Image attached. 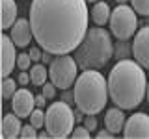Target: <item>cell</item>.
Wrapping results in <instances>:
<instances>
[{
	"label": "cell",
	"instance_id": "cell-1",
	"mask_svg": "<svg viewBox=\"0 0 149 139\" xmlns=\"http://www.w3.org/2000/svg\"><path fill=\"white\" fill-rule=\"evenodd\" d=\"M30 24L43 50L54 56L71 54L90 30L88 0H32Z\"/></svg>",
	"mask_w": 149,
	"mask_h": 139
},
{
	"label": "cell",
	"instance_id": "cell-2",
	"mask_svg": "<svg viewBox=\"0 0 149 139\" xmlns=\"http://www.w3.org/2000/svg\"><path fill=\"white\" fill-rule=\"evenodd\" d=\"M110 100L123 109H134L147 95V76L136 59H119L108 74Z\"/></svg>",
	"mask_w": 149,
	"mask_h": 139
},
{
	"label": "cell",
	"instance_id": "cell-3",
	"mask_svg": "<svg viewBox=\"0 0 149 139\" xmlns=\"http://www.w3.org/2000/svg\"><path fill=\"white\" fill-rule=\"evenodd\" d=\"M74 106L86 115H97L110 98L108 80L97 69H84L74 82Z\"/></svg>",
	"mask_w": 149,
	"mask_h": 139
},
{
	"label": "cell",
	"instance_id": "cell-4",
	"mask_svg": "<svg viewBox=\"0 0 149 139\" xmlns=\"http://www.w3.org/2000/svg\"><path fill=\"white\" fill-rule=\"evenodd\" d=\"M74 58L82 69L104 67L114 58V43H112L110 32L102 26L90 28L82 43L74 50Z\"/></svg>",
	"mask_w": 149,
	"mask_h": 139
},
{
	"label": "cell",
	"instance_id": "cell-5",
	"mask_svg": "<svg viewBox=\"0 0 149 139\" xmlns=\"http://www.w3.org/2000/svg\"><path fill=\"white\" fill-rule=\"evenodd\" d=\"M74 111L71 104L65 100H58L47 108V119H45V130L54 139H63L73 136L74 130Z\"/></svg>",
	"mask_w": 149,
	"mask_h": 139
},
{
	"label": "cell",
	"instance_id": "cell-6",
	"mask_svg": "<svg viewBox=\"0 0 149 139\" xmlns=\"http://www.w3.org/2000/svg\"><path fill=\"white\" fill-rule=\"evenodd\" d=\"M78 61L77 58L69 54L56 56L52 61L49 63V80L54 83L58 89H69L71 85H74L78 78Z\"/></svg>",
	"mask_w": 149,
	"mask_h": 139
},
{
	"label": "cell",
	"instance_id": "cell-7",
	"mask_svg": "<svg viewBox=\"0 0 149 139\" xmlns=\"http://www.w3.org/2000/svg\"><path fill=\"white\" fill-rule=\"evenodd\" d=\"M138 13L134 11L132 6L127 4H118L112 9L110 15V32L116 39H123L127 41L130 37L136 35L138 30Z\"/></svg>",
	"mask_w": 149,
	"mask_h": 139
},
{
	"label": "cell",
	"instance_id": "cell-8",
	"mask_svg": "<svg viewBox=\"0 0 149 139\" xmlns=\"http://www.w3.org/2000/svg\"><path fill=\"white\" fill-rule=\"evenodd\" d=\"M123 136L127 139H149V115L132 113L125 122Z\"/></svg>",
	"mask_w": 149,
	"mask_h": 139
},
{
	"label": "cell",
	"instance_id": "cell-9",
	"mask_svg": "<svg viewBox=\"0 0 149 139\" xmlns=\"http://www.w3.org/2000/svg\"><path fill=\"white\" fill-rule=\"evenodd\" d=\"M132 56L143 69H149V24L140 28L132 41Z\"/></svg>",
	"mask_w": 149,
	"mask_h": 139
},
{
	"label": "cell",
	"instance_id": "cell-10",
	"mask_svg": "<svg viewBox=\"0 0 149 139\" xmlns=\"http://www.w3.org/2000/svg\"><path fill=\"white\" fill-rule=\"evenodd\" d=\"M11 109L15 111L21 119L30 117L32 111L36 109V95L30 93L24 85H22L21 89H17V93L11 98Z\"/></svg>",
	"mask_w": 149,
	"mask_h": 139
},
{
	"label": "cell",
	"instance_id": "cell-11",
	"mask_svg": "<svg viewBox=\"0 0 149 139\" xmlns=\"http://www.w3.org/2000/svg\"><path fill=\"white\" fill-rule=\"evenodd\" d=\"M9 35H11L13 43L17 45V48H24L30 45V41L34 39V32H32L30 19H17L15 24L9 28Z\"/></svg>",
	"mask_w": 149,
	"mask_h": 139
},
{
	"label": "cell",
	"instance_id": "cell-12",
	"mask_svg": "<svg viewBox=\"0 0 149 139\" xmlns=\"http://www.w3.org/2000/svg\"><path fill=\"white\" fill-rule=\"evenodd\" d=\"M0 39H2V76L6 78V76H9V74L13 72V69H15L19 54L15 52V46L17 45L13 43L11 35L4 34Z\"/></svg>",
	"mask_w": 149,
	"mask_h": 139
},
{
	"label": "cell",
	"instance_id": "cell-13",
	"mask_svg": "<svg viewBox=\"0 0 149 139\" xmlns=\"http://www.w3.org/2000/svg\"><path fill=\"white\" fill-rule=\"evenodd\" d=\"M21 130H22V124H21V117L13 111V113H6L2 119V130H0V136L4 139H15V137H21Z\"/></svg>",
	"mask_w": 149,
	"mask_h": 139
},
{
	"label": "cell",
	"instance_id": "cell-14",
	"mask_svg": "<svg viewBox=\"0 0 149 139\" xmlns=\"http://www.w3.org/2000/svg\"><path fill=\"white\" fill-rule=\"evenodd\" d=\"M125 122H127V119H125L123 108H119V106H116V108H110V109L104 113V126L108 128L112 133L123 132Z\"/></svg>",
	"mask_w": 149,
	"mask_h": 139
},
{
	"label": "cell",
	"instance_id": "cell-15",
	"mask_svg": "<svg viewBox=\"0 0 149 139\" xmlns=\"http://www.w3.org/2000/svg\"><path fill=\"white\" fill-rule=\"evenodd\" d=\"M110 15H112V9L110 6L104 2V0H97L91 8V21L95 22L97 26H104L106 22H110Z\"/></svg>",
	"mask_w": 149,
	"mask_h": 139
},
{
	"label": "cell",
	"instance_id": "cell-16",
	"mask_svg": "<svg viewBox=\"0 0 149 139\" xmlns=\"http://www.w3.org/2000/svg\"><path fill=\"white\" fill-rule=\"evenodd\" d=\"M17 4L15 0H2V28L9 30L17 21Z\"/></svg>",
	"mask_w": 149,
	"mask_h": 139
},
{
	"label": "cell",
	"instance_id": "cell-17",
	"mask_svg": "<svg viewBox=\"0 0 149 139\" xmlns=\"http://www.w3.org/2000/svg\"><path fill=\"white\" fill-rule=\"evenodd\" d=\"M30 78H32V83L34 85H43V83L47 82V78H49V69L43 65V61H37L30 67Z\"/></svg>",
	"mask_w": 149,
	"mask_h": 139
},
{
	"label": "cell",
	"instance_id": "cell-18",
	"mask_svg": "<svg viewBox=\"0 0 149 139\" xmlns=\"http://www.w3.org/2000/svg\"><path fill=\"white\" fill-rule=\"evenodd\" d=\"M132 54V46H129L127 41H123V39H119L118 43L114 45V58L118 59H127L129 56Z\"/></svg>",
	"mask_w": 149,
	"mask_h": 139
},
{
	"label": "cell",
	"instance_id": "cell-19",
	"mask_svg": "<svg viewBox=\"0 0 149 139\" xmlns=\"http://www.w3.org/2000/svg\"><path fill=\"white\" fill-rule=\"evenodd\" d=\"M17 85H19V82L15 78H9V76L4 78V82H2V96L4 98H13V95L17 93Z\"/></svg>",
	"mask_w": 149,
	"mask_h": 139
},
{
	"label": "cell",
	"instance_id": "cell-20",
	"mask_svg": "<svg viewBox=\"0 0 149 139\" xmlns=\"http://www.w3.org/2000/svg\"><path fill=\"white\" fill-rule=\"evenodd\" d=\"M45 119H47V111H43V108H36L30 115V122L36 128H43L45 126Z\"/></svg>",
	"mask_w": 149,
	"mask_h": 139
},
{
	"label": "cell",
	"instance_id": "cell-21",
	"mask_svg": "<svg viewBox=\"0 0 149 139\" xmlns=\"http://www.w3.org/2000/svg\"><path fill=\"white\" fill-rule=\"evenodd\" d=\"M130 6L134 8V11L138 15H143V17L149 15V0H130Z\"/></svg>",
	"mask_w": 149,
	"mask_h": 139
},
{
	"label": "cell",
	"instance_id": "cell-22",
	"mask_svg": "<svg viewBox=\"0 0 149 139\" xmlns=\"http://www.w3.org/2000/svg\"><path fill=\"white\" fill-rule=\"evenodd\" d=\"M32 63H34V59H32L30 52H21L17 58V67L21 69V71H28V69L32 67Z\"/></svg>",
	"mask_w": 149,
	"mask_h": 139
},
{
	"label": "cell",
	"instance_id": "cell-23",
	"mask_svg": "<svg viewBox=\"0 0 149 139\" xmlns=\"http://www.w3.org/2000/svg\"><path fill=\"white\" fill-rule=\"evenodd\" d=\"M21 137L22 139H36V137H39V133H37V128L34 126V124H24L21 130Z\"/></svg>",
	"mask_w": 149,
	"mask_h": 139
},
{
	"label": "cell",
	"instance_id": "cell-24",
	"mask_svg": "<svg viewBox=\"0 0 149 139\" xmlns=\"http://www.w3.org/2000/svg\"><path fill=\"white\" fill-rule=\"evenodd\" d=\"M90 136H91V130L84 126V122L78 124V126H74V130H73V137L74 139H90Z\"/></svg>",
	"mask_w": 149,
	"mask_h": 139
},
{
	"label": "cell",
	"instance_id": "cell-25",
	"mask_svg": "<svg viewBox=\"0 0 149 139\" xmlns=\"http://www.w3.org/2000/svg\"><path fill=\"white\" fill-rule=\"evenodd\" d=\"M56 89H58V87H56L52 82H45L43 85H41V93H43L47 98H54V96H56Z\"/></svg>",
	"mask_w": 149,
	"mask_h": 139
},
{
	"label": "cell",
	"instance_id": "cell-26",
	"mask_svg": "<svg viewBox=\"0 0 149 139\" xmlns=\"http://www.w3.org/2000/svg\"><path fill=\"white\" fill-rule=\"evenodd\" d=\"M30 56H32V59H34V63L41 61V56H43V48H41L39 45H37V46H30Z\"/></svg>",
	"mask_w": 149,
	"mask_h": 139
},
{
	"label": "cell",
	"instance_id": "cell-27",
	"mask_svg": "<svg viewBox=\"0 0 149 139\" xmlns=\"http://www.w3.org/2000/svg\"><path fill=\"white\" fill-rule=\"evenodd\" d=\"M97 124H99V122H97L95 115H86V119H84V126H86V128H90L93 132V130H97Z\"/></svg>",
	"mask_w": 149,
	"mask_h": 139
},
{
	"label": "cell",
	"instance_id": "cell-28",
	"mask_svg": "<svg viewBox=\"0 0 149 139\" xmlns=\"http://www.w3.org/2000/svg\"><path fill=\"white\" fill-rule=\"evenodd\" d=\"M17 82H19V85H28V83L32 82V78H30V74L26 71H21L19 76H17Z\"/></svg>",
	"mask_w": 149,
	"mask_h": 139
},
{
	"label": "cell",
	"instance_id": "cell-29",
	"mask_svg": "<svg viewBox=\"0 0 149 139\" xmlns=\"http://www.w3.org/2000/svg\"><path fill=\"white\" fill-rule=\"evenodd\" d=\"M47 96L43 95V93H39V95H36V108H45V104H47Z\"/></svg>",
	"mask_w": 149,
	"mask_h": 139
},
{
	"label": "cell",
	"instance_id": "cell-30",
	"mask_svg": "<svg viewBox=\"0 0 149 139\" xmlns=\"http://www.w3.org/2000/svg\"><path fill=\"white\" fill-rule=\"evenodd\" d=\"M114 136H116V133H112L108 128H104V130H99V132H97V137H99V139H112Z\"/></svg>",
	"mask_w": 149,
	"mask_h": 139
},
{
	"label": "cell",
	"instance_id": "cell-31",
	"mask_svg": "<svg viewBox=\"0 0 149 139\" xmlns=\"http://www.w3.org/2000/svg\"><path fill=\"white\" fill-rule=\"evenodd\" d=\"M62 98H63L65 102H69V104H71V102H74V93H69V89H65Z\"/></svg>",
	"mask_w": 149,
	"mask_h": 139
},
{
	"label": "cell",
	"instance_id": "cell-32",
	"mask_svg": "<svg viewBox=\"0 0 149 139\" xmlns=\"http://www.w3.org/2000/svg\"><path fill=\"white\" fill-rule=\"evenodd\" d=\"M118 4H127V2H130V0H116Z\"/></svg>",
	"mask_w": 149,
	"mask_h": 139
},
{
	"label": "cell",
	"instance_id": "cell-33",
	"mask_svg": "<svg viewBox=\"0 0 149 139\" xmlns=\"http://www.w3.org/2000/svg\"><path fill=\"white\" fill-rule=\"evenodd\" d=\"M146 98H147V102H149V82H147V95H146Z\"/></svg>",
	"mask_w": 149,
	"mask_h": 139
},
{
	"label": "cell",
	"instance_id": "cell-34",
	"mask_svg": "<svg viewBox=\"0 0 149 139\" xmlns=\"http://www.w3.org/2000/svg\"><path fill=\"white\" fill-rule=\"evenodd\" d=\"M146 24H149V15H147V17H146Z\"/></svg>",
	"mask_w": 149,
	"mask_h": 139
},
{
	"label": "cell",
	"instance_id": "cell-35",
	"mask_svg": "<svg viewBox=\"0 0 149 139\" xmlns=\"http://www.w3.org/2000/svg\"><path fill=\"white\" fill-rule=\"evenodd\" d=\"M88 2H93V4H95V2H97V0H88Z\"/></svg>",
	"mask_w": 149,
	"mask_h": 139
}]
</instances>
